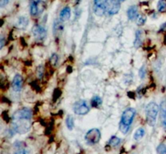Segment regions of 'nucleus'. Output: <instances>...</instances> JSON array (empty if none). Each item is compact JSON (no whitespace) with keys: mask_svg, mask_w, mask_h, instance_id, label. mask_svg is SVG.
<instances>
[{"mask_svg":"<svg viewBox=\"0 0 166 154\" xmlns=\"http://www.w3.org/2000/svg\"><path fill=\"white\" fill-rule=\"evenodd\" d=\"M136 114V110L133 108H127L122 113L119 123V130L123 134H127L130 130L134 119Z\"/></svg>","mask_w":166,"mask_h":154,"instance_id":"nucleus-1","label":"nucleus"},{"mask_svg":"<svg viewBox=\"0 0 166 154\" xmlns=\"http://www.w3.org/2000/svg\"><path fill=\"white\" fill-rule=\"evenodd\" d=\"M159 108L158 105L156 102H150L146 107V118L148 124L151 127L155 126L156 123V119H157V115H158Z\"/></svg>","mask_w":166,"mask_h":154,"instance_id":"nucleus-2","label":"nucleus"},{"mask_svg":"<svg viewBox=\"0 0 166 154\" xmlns=\"http://www.w3.org/2000/svg\"><path fill=\"white\" fill-rule=\"evenodd\" d=\"M12 126L15 132L24 134L29 131L31 124L29 123V120H18V121H13Z\"/></svg>","mask_w":166,"mask_h":154,"instance_id":"nucleus-3","label":"nucleus"},{"mask_svg":"<svg viewBox=\"0 0 166 154\" xmlns=\"http://www.w3.org/2000/svg\"><path fill=\"white\" fill-rule=\"evenodd\" d=\"M33 117V112L29 108H23V109H18L12 114L13 121L18 120H30Z\"/></svg>","mask_w":166,"mask_h":154,"instance_id":"nucleus-4","label":"nucleus"},{"mask_svg":"<svg viewBox=\"0 0 166 154\" xmlns=\"http://www.w3.org/2000/svg\"><path fill=\"white\" fill-rule=\"evenodd\" d=\"M101 131L97 128H92L86 133L85 135V141H87L88 144L93 145V144H97L101 140Z\"/></svg>","mask_w":166,"mask_h":154,"instance_id":"nucleus-5","label":"nucleus"},{"mask_svg":"<svg viewBox=\"0 0 166 154\" xmlns=\"http://www.w3.org/2000/svg\"><path fill=\"white\" fill-rule=\"evenodd\" d=\"M73 110L78 115H85L89 112L90 107L85 100H80L74 104Z\"/></svg>","mask_w":166,"mask_h":154,"instance_id":"nucleus-6","label":"nucleus"},{"mask_svg":"<svg viewBox=\"0 0 166 154\" xmlns=\"http://www.w3.org/2000/svg\"><path fill=\"white\" fill-rule=\"evenodd\" d=\"M121 8L120 2L117 0H107L106 2V12L110 16L118 13Z\"/></svg>","mask_w":166,"mask_h":154,"instance_id":"nucleus-7","label":"nucleus"},{"mask_svg":"<svg viewBox=\"0 0 166 154\" xmlns=\"http://www.w3.org/2000/svg\"><path fill=\"white\" fill-rule=\"evenodd\" d=\"M107 0H94L93 11L97 16H102L106 12Z\"/></svg>","mask_w":166,"mask_h":154,"instance_id":"nucleus-8","label":"nucleus"},{"mask_svg":"<svg viewBox=\"0 0 166 154\" xmlns=\"http://www.w3.org/2000/svg\"><path fill=\"white\" fill-rule=\"evenodd\" d=\"M32 32H33L34 37L38 41H42L46 37L47 32L45 28L42 25H40V24H36L33 26L32 29Z\"/></svg>","mask_w":166,"mask_h":154,"instance_id":"nucleus-9","label":"nucleus"},{"mask_svg":"<svg viewBox=\"0 0 166 154\" xmlns=\"http://www.w3.org/2000/svg\"><path fill=\"white\" fill-rule=\"evenodd\" d=\"M12 89L15 92H20L23 85V78L20 75L17 74L14 76L13 80H12Z\"/></svg>","mask_w":166,"mask_h":154,"instance_id":"nucleus-10","label":"nucleus"},{"mask_svg":"<svg viewBox=\"0 0 166 154\" xmlns=\"http://www.w3.org/2000/svg\"><path fill=\"white\" fill-rule=\"evenodd\" d=\"M29 20L25 16H20L17 19L16 22V27L18 29H21L24 30L29 25Z\"/></svg>","mask_w":166,"mask_h":154,"instance_id":"nucleus-11","label":"nucleus"},{"mask_svg":"<svg viewBox=\"0 0 166 154\" xmlns=\"http://www.w3.org/2000/svg\"><path fill=\"white\" fill-rule=\"evenodd\" d=\"M139 10H138V7L135 5L131 6L128 10H127V16L129 18V20H137V18L139 16Z\"/></svg>","mask_w":166,"mask_h":154,"instance_id":"nucleus-12","label":"nucleus"},{"mask_svg":"<svg viewBox=\"0 0 166 154\" xmlns=\"http://www.w3.org/2000/svg\"><path fill=\"white\" fill-rule=\"evenodd\" d=\"M143 37H144V33L143 30H137L135 33V39L134 41V45L135 48H139L142 45L143 41Z\"/></svg>","mask_w":166,"mask_h":154,"instance_id":"nucleus-13","label":"nucleus"},{"mask_svg":"<svg viewBox=\"0 0 166 154\" xmlns=\"http://www.w3.org/2000/svg\"><path fill=\"white\" fill-rule=\"evenodd\" d=\"M41 3V0H32L31 5H30V14L31 16H37L39 12L40 4Z\"/></svg>","mask_w":166,"mask_h":154,"instance_id":"nucleus-14","label":"nucleus"},{"mask_svg":"<svg viewBox=\"0 0 166 154\" xmlns=\"http://www.w3.org/2000/svg\"><path fill=\"white\" fill-rule=\"evenodd\" d=\"M70 17V8L69 7H65L59 14V20L62 22H66Z\"/></svg>","mask_w":166,"mask_h":154,"instance_id":"nucleus-15","label":"nucleus"},{"mask_svg":"<svg viewBox=\"0 0 166 154\" xmlns=\"http://www.w3.org/2000/svg\"><path fill=\"white\" fill-rule=\"evenodd\" d=\"M144 135H145V129L143 128V127H139V129H137L136 131H135L134 139H135L136 141H139L144 136Z\"/></svg>","mask_w":166,"mask_h":154,"instance_id":"nucleus-16","label":"nucleus"},{"mask_svg":"<svg viewBox=\"0 0 166 154\" xmlns=\"http://www.w3.org/2000/svg\"><path fill=\"white\" fill-rule=\"evenodd\" d=\"M160 117L163 120H166V99H163L161 101L160 106Z\"/></svg>","mask_w":166,"mask_h":154,"instance_id":"nucleus-17","label":"nucleus"},{"mask_svg":"<svg viewBox=\"0 0 166 154\" xmlns=\"http://www.w3.org/2000/svg\"><path fill=\"white\" fill-rule=\"evenodd\" d=\"M102 104V99L99 96H94L91 100V105L94 108H98Z\"/></svg>","mask_w":166,"mask_h":154,"instance_id":"nucleus-18","label":"nucleus"},{"mask_svg":"<svg viewBox=\"0 0 166 154\" xmlns=\"http://www.w3.org/2000/svg\"><path fill=\"white\" fill-rule=\"evenodd\" d=\"M120 143H121V139L117 136H112L111 138H110V141H109V144H110L111 147H113V148H115V147L118 146Z\"/></svg>","mask_w":166,"mask_h":154,"instance_id":"nucleus-19","label":"nucleus"},{"mask_svg":"<svg viewBox=\"0 0 166 154\" xmlns=\"http://www.w3.org/2000/svg\"><path fill=\"white\" fill-rule=\"evenodd\" d=\"M66 127H67L70 131L74 128V119H73L72 116L68 115V116L66 117Z\"/></svg>","mask_w":166,"mask_h":154,"instance_id":"nucleus-20","label":"nucleus"},{"mask_svg":"<svg viewBox=\"0 0 166 154\" xmlns=\"http://www.w3.org/2000/svg\"><path fill=\"white\" fill-rule=\"evenodd\" d=\"M63 30V24H61V22L59 21H55L54 24V34H56L57 33H62Z\"/></svg>","mask_w":166,"mask_h":154,"instance_id":"nucleus-21","label":"nucleus"},{"mask_svg":"<svg viewBox=\"0 0 166 154\" xmlns=\"http://www.w3.org/2000/svg\"><path fill=\"white\" fill-rule=\"evenodd\" d=\"M157 9L160 12H164L166 10V0H159Z\"/></svg>","mask_w":166,"mask_h":154,"instance_id":"nucleus-22","label":"nucleus"},{"mask_svg":"<svg viewBox=\"0 0 166 154\" xmlns=\"http://www.w3.org/2000/svg\"><path fill=\"white\" fill-rule=\"evenodd\" d=\"M147 21V17L145 15H139L136 20V24L138 26L143 25Z\"/></svg>","mask_w":166,"mask_h":154,"instance_id":"nucleus-23","label":"nucleus"},{"mask_svg":"<svg viewBox=\"0 0 166 154\" xmlns=\"http://www.w3.org/2000/svg\"><path fill=\"white\" fill-rule=\"evenodd\" d=\"M44 72H45V68L42 65H40L39 66H37V77L38 79H42L44 76Z\"/></svg>","mask_w":166,"mask_h":154,"instance_id":"nucleus-24","label":"nucleus"},{"mask_svg":"<svg viewBox=\"0 0 166 154\" xmlns=\"http://www.w3.org/2000/svg\"><path fill=\"white\" fill-rule=\"evenodd\" d=\"M58 62H59V55L54 53V54H53L50 57V63L53 65V66H56Z\"/></svg>","mask_w":166,"mask_h":154,"instance_id":"nucleus-25","label":"nucleus"},{"mask_svg":"<svg viewBox=\"0 0 166 154\" xmlns=\"http://www.w3.org/2000/svg\"><path fill=\"white\" fill-rule=\"evenodd\" d=\"M157 152L159 154H166V145L164 144H160L157 147Z\"/></svg>","mask_w":166,"mask_h":154,"instance_id":"nucleus-26","label":"nucleus"},{"mask_svg":"<svg viewBox=\"0 0 166 154\" xmlns=\"http://www.w3.org/2000/svg\"><path fill=\"white\" fill-rule=\"evenodd\" d=\"M139 75L140 79H144L145 76H146V69H145V66H142L141 68L139 69Z\"/></svg>","mask_w":166,"mask_h":154,"instance_id":"nucleus-27","label":"nucleus"},{"mask_svg":"<svg viewBox=\"0 0 166 154\" xmlns=\"http://www.w3.org/2000/svg\"><path fill=\"white\" fill-rule=\"evenodd\" d=\"M9 1L10 0H0V6H1V8H4L9 3Z\"/></svg>","mask_w":166,"mask_h":154,"instance_id":"nucleus-28","label":"nucleus"},{"mask_svg":"<svg viewBox=\"0 0 166 154\" xmlns=\"http://www.w3.org/2000/svg\"><path fill=\"white\" fill-rule=\"evenodd\" d=\"M4 46V37L3 36H1L0 38V49H3Z\"/></svg>","mask_w":166,"mask_h":154,"instance_id":"nucleus-29","label":"nucleus"},{"mask_svg":"<svg viewBox=\"0 0 166 154\" xmlns=\"http://www.w3.org/2000/svg\"><path fill=\"white\" fill-rule=\"evenodd\" d=\"M16 154H29L27 150L25 149H21V150H19Z\"/></svg>","mask_w":166,"mask_h":154,"instance_id":"nucleus-30","label":"nucleus"},{"mask_svg":"<svg viewBox=\"0 0 166 154\" xmlns=\"http://www.w3.org/2000/svg\"><path fill=\"white\" fill-rule=\"evenodd\" d=\"M163 124H164V127H166V120H164V121L163 122Z\"/></svg>","mask_w":166,"mask_h":154,"instance_id":"nucleus-31","label":"nucleus"},{"mask_svg":"<svg viewBox=\"0 0 166 154\" xmlns=\"http://www.w3.org/2000/svg\"><path fill=\"white\" fill-rule=\"evenodd\" d=\"M117 1H119V2L121 3V2H124V1H125V0H117Z\"/></svg>","mask_w":166,"mask_h":154,"instance_id":"nucleus-32","label":"nucleus"},{"mask_svg":"<svg viewBox=\"0 0 166 154\" xmlns=\"http://www.w3.org/2000/svg\"><path fill=\"white\" fill-rule=\"evenodd\" d=\"M80 0H76L77 3H80Z\"/></svg>","mask_w":166,"mask_h":154,"instance_id":"nucleus-33","label":"nucleus"}]
</instances>
